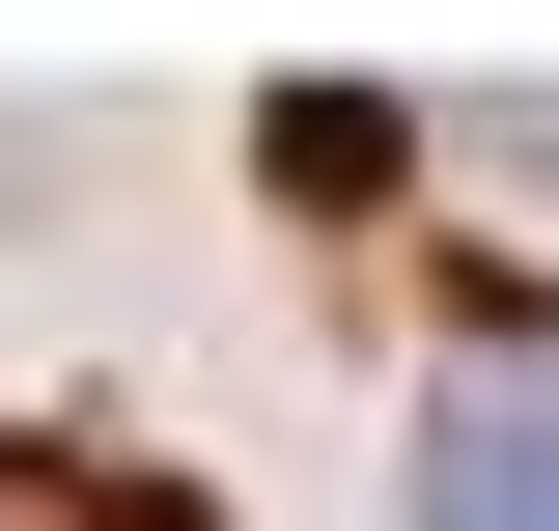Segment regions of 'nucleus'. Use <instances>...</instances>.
<instances>
[{"mask_svg": "<svg viewBox=\"0 0 559 531\" xmlns=\"http://www.w3.org/2000/svg\"><path fill=\"white\" fill-rule=\"evenodd\" d=\"M419 531H559V364H532V392H448V420H419Z\"/></svg>", "mask_w": 559, "mask_h": 531, "instance_id": "nucleus-1", "label": "nucleus"}]
</instances>
